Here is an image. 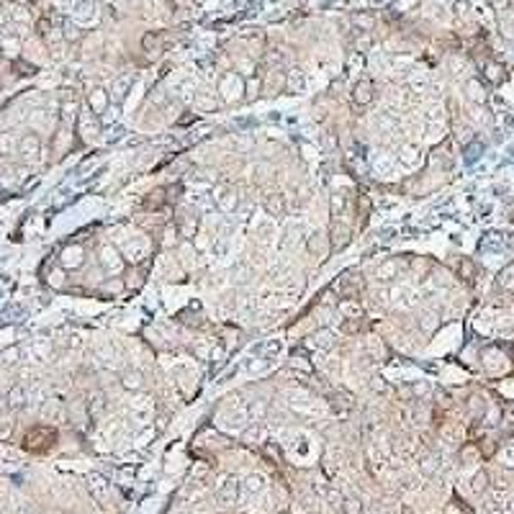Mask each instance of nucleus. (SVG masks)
<instances>
[{"instance_id":"obj_1","label":"nucleus","mask_w":514,"mask_h":514,"mask_svg":"<svg viewBox=\"0 0 514 514\" xmlns=\"http://www.w3.org/2000/svg\"><path fill=\"white\" fill-rule=\"evenodd\" d=\"M54 443H57V432L52 427H44V425L31 427L23 437V447L29 450V453H47V450H52Z\"/></svg>"},{"instance_id":"obj_2","label":"nucleus","mask_w":514,"mask_h":514,"mask_svg":"<svg viewBox=\"0 0 514 514\" xmlns=\"http://www.w3.org/2000/svg\"><path fill=\"white\" fill-rule=\"evenodd\" d=\"M275 242V224L270 219H263L255 224V245L260 249H270Z\"/></svg>"},{"instance_id":"obj_3","label":"nucleus","mask_w":514,"mask_h":514,"mask_svg":"<svg viewBox=\"0 0 514 514\" xmlns=\"http://www.w3.org/2000/svg\"><path fill=\"white\" fill-rule=\"evenodd\" d=\"M124 252L129 255V260H142L144 257V252H147V242H144L142 237H131V239H126L124 242Z\"/></svg>"},{"instance_id":"obj_4","label":"nucleus","mask_w":514,"mask_h":514,"mask_svg":"<svg viewBox=\"0 0 514 514\" xmlns=\"http://www.w3.org/2000/svg\"><path fill=\"white\" fill-rule=\"evenodd\" d=\"M393 303L396 306H401V309H409V306H414V299H417V296H414V291L409 285H399V288H393Z\"/></svg>"},{"instance_id":"obj_5","label":"nucleus","mask_w":514,"mask_h":514,"mask_svg":"<svg viewBox=\"0 0 514 514\" xmlns=\"http://www.w3.org/2000/svg\"><path fill=\"white\" fill-rule=\"evenodd\" d=\"M216 203L221 206V211H231L237 206V193L229 191V188H219L216 191Z\"/></svg>"},{"instance_id":"obj_6","label":"nucleus","mask_w":514,"mask_h":514,"mask_svg":"<svg viewBox=\"0 0 514 514\" xmlns=\"http://www.w3.org/2000/svg\"><path fill=\"white\" fill-rule=\"evenodd\" d=\"M18 149H21V155L26 160H34L36 155H39V139L36 137H23L21 144H18Z\"/></svg>"},{"instance_id":"obj_7","label":"nucleus","mask_w":514,"mask_h":514,"mask_svg":"<svg viewBox=\"0 0 514 514\" xmlns=\"http://www.w3.org/2000/svg\"><path fill=\"white\" fill-rule=\"evenodd\" d=\"M396 160L401 162V167H407V170H411L414 165L419 162V152L414 149V147H404L399 155H396Z\"/></svg>"},{"instance_id":"obj_8","label":"nucleus","mask_w":514,"mask_h":514,"mask_svg":"<svg viewBox=\"0 0 514 514\" xmlns=\"http://www.w3.org/2000/svg\"><path fill=\"white\" fill-rule=\"evenodd\" d=\"M101 260H103V265L111 270V273L121 270V260H119V255H116L113 247H103V249H101Z\"/></svg>"},{"instance_id":"obj_9","label":"nucleus","mask_w":514,"mask_h":514,"mask_svg":"<svg viewBox=\"0 0 514 514\" xmlns=\"http://www.w3.org/2000/svg\"><path fill=\"white\" fill-rule=\"evenodd\" d=\"M396 275H399V267H396V263H383L381 267L375 270V281H381V283L393 281Z\"/></svg>"},{"instance_id":"obj_10","label":"nucleus","mask_w":514,"mask_h":514,"mask_svg":"<svg viewBox=\"0 0 514 514\" xmlns=\"http://www.w3.org/2000/svg\"><path fill=\"white\" fill-rule=\"evenodd\" d=\"M131 409H134V414L137 417H149V411H152V399H147V396H139V399H134V404H131Z\"/></svg>"},{"instance_id":"obj_11","label":"nucleus","mask_w":514,"mask_h":514,"mask_svg":"<svg viewBox=\"0 0 514 514\" xmlns=\"http://www.w3.org/2000/svg\"><path fill=\"white\" fill-rule=\"evenodd\" d=\"M332 234H335V237H337V239H335V247H337V249L347 245V239H350V229H347V227H342L339 221L335 224V229H332Z\"/></svg>"},{"instance_id":"obj_12","label":"nucleus","mask_w":514,"mask_h":514,"mask_svg":"<svg viewBox=\"0 0 514 514\" xmlns=\"http://www.w3.org/2000/svg\"><path fill=\"white\" fill-rule=\"evenodd\" d=\"M371 90H373V85L368 83V80H365V83H360L355 88V101L357 103H368V101H371Z\"/></svg>"},{"instance_id":"obj_13","label":"nucleus","mask_w":514,"mask_h":514,"mask_svg":"<svg viewBox=\"0 0 514 514\" xmlns=\"http://www.w3.org/2000/svg\"><path fill=\"white\" fill-rule=\"evenodd\" d=\"M311 345H314V347H319V350H329L332 345H335V339H332L329 332H319V335L311 339Z\"/></svg>"},{"instance_id":"obj_14","label":"nucleus","mask_w":514,"mask_h":514,"mask_svg":"<svg viewBox=\"0 0 514 514\" xmlns=\"http://www.w3.org/2000/svg\"><path fill=\"white\" fill-rule=\"evenodd\" d=\"M288 85H291V90H293V93H303V90H306V80H303V75H301L299 70H296L293 75H291V80H288Z\"/></svg>"},{"instance_id":"obj_15","label":"nucleus","mask_w":514,"mask_h":514,"mask_svg":"<svg viewBox=\"0 0 514 514\" xmlns=\"http://www.w3.org/2000/svg\"><path fill=\"white\" fill-rule=\"evenodd\" d=\"M224 95L227 98H237V93H239V80L237 77H229V80H224Z\"/></svg>"},{"instance_id":"obj_16","label":"nucleus","mask_w":514,"mask_h":514,"mask_svg":"<svg viewBox=\"0 0 514 514\" xmlns=\"http://www.w3.org/2000/svg\"><path fill=\"white\" fill-rule=\"evenodd\" d=\"M391 167H393V162H391V157H386V155H381V157H378V160H375V170H378V173H381V175H389V173H391Z\"/></svg>"},{"instance_id":"obj_17","label":"nucleus","mask_w":514,"mask_h":514,"mask_svg":"<svg viewBox=\"0 0 514 514\" xmlns=\"http://www.w3.org/2000/svg\"><path fill=\"white\" fill-rule=\"evenodd\" d=\"M124 386H126V389H139V386H142V375L137 371L124 373Z\"/></svg>"},{"instance_id":"obj_18","label":"nucleus","mask_w":514,"mask_h":514,"mask_svg":"<svg viewBox=\"0 0 514 514\" xmlns=\"http://www.w3.org/2000/svg\"><path fill=\"white\" fill-rule=\"evenodd\" d=\"M404 129H407L409 134H419L422 124H419V119H417V116H407V119H404Z\"/></svg>"},{"instance_id":"obj_19","label":"nucleus","mask_w":514,"mask_h":514,"mask_svg":"<svg viewBox=\"0 0 514 514\" xmlns=\"http://www.w3.org/2000/svg\"><path fill=\"white\" fill-rule=\"evenodd\" d=\"M267 211L281 213V211H283V195H273V198H267Z\"/></svg>"},{"instance_id":"obj_20","label":"nucleus","mask_w":514,"mask_h":514,"mask_svg":"<svg viewBox=\"0 0 514 514\" xmlns=\"http://www.w3.org/2000/svg\"><path fill=\"white\" fill-rule=\"evenodd\" d=\"M23 396H26V393H23V389H21V386H16V389H13L11 393H8V401H11V407H18V404L23 401Z\"/></svg>"},{"instance_id":"obj_21","label":"nucleus","mask_w":514,"mask_h":514,"mask_svg":"<svg viewBox=\"0 0 514 514\" xmlns=\"http://www.w3.org/2000/svg\"><path fill=\"white\" fill-rule=\"evenodd\" d=\"M90 103H93L95 111H103V106H106V95H103V90H95L93 98H90Z\"/></svg>"},{"instance_id":"obj_22","label":"nucleus","mask_w":514,"mask_h":514,"mask_svg":"<svg viewBox=\"0 0 514 514\" xmlns=\"http://www.w3.org/2000/svg\"><path fill=\"white\" fill-rule=\"evenodd\" d=\"M314 247H317L319 255H324V249H327V247H324V239H321V234H319V231H317V234H311V249H314Z\"/></svg>"},{"instance_id":"obj_23","label":"nucleus","mask_w":514,"mask_h":514,"mask_svg":"<svg viewBox=\"0 0 514 514\" xmlns=\"http://www.w3.org/2000/svg\"><path fill=\"white\" fill-rule=\"evenodd\" d=\"M129 83H131V80H129V77H124V80H119V83H116V88H113V95H116V98H121V95H124V90H126V88H129Z\"/></svg>"}]
</instances>
